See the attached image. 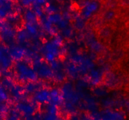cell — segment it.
Segmentation results:
<instances>
[{
	"mask_svg": "<svg viewBox=\"0 0 129 120\" xmlns=\"http://www.w3.org/2000/svg\"><path fill=\"white\" fill-rule=\"evenodd\" d=\"M122 3L125 5H129V0H122Z\"/></svg>",
	"mask_w": 129,
	"mask_h": 120,
	"instance_id": "6da1fadb",
	"label": "cell"
}]
</instances>
